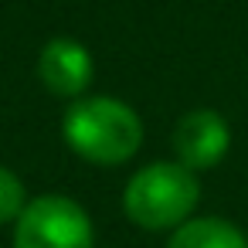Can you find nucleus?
I'll return each instance as SVG.
<instances>
[{"label":"nucleus","mask_w":248,"mask_h":248,"mask_svg":"<svg viewBox=\"0 0 248 248\" xmlns=\"http://www.w3.org/2000/svg\"><path fill=\"white\" fill-rule=\"evenodd\" d=\"M62 133H65V143L82 160L102 163V167L126 163L143 143L140 116L112 95H92V99L72 102L62 119Z\"/></svg>","instance_id":"1"},{"label":"nucleus","mask_w":248,"mask_h":248,"mask_svg":"<svg viewBox=\"0 0 248 248\" xmlns=\"http://www.w3.org/2000/svg\"><path fill=\"white\" fill-rule=\"evenodd\" d=\"M201 184L184 163H150L136 170L123 190V211L146 231H167L190 221Z\"/></svg>","instance_id":"2"},{"label":"nucleus","mask_w":248,"mask_h":248,"mask_svg":"<svg viewBox=\"0 0 248 248\" xmlns=\"http://www.w3.org/2000/svg\"><path fill=\"white\" fill-rule=\"evenodd\" d=\"M14 248H95V231L78 201L45 194L14 221Z\"/></svg>","instance_id":"3"},{"label":"nucleus","mask_w":248,"mask_h":248,"mask_svg":"<svg viewBox=\"0 0 248 248\" xmlns=\"http://www.w3.org/2000/svg\"><path fill=\"white\" fill-rule=\"evenodd\" d=\"M228 150H231V126L214 109H194L173 129V153L177 163H184L187 170H207L221 163Z\"/></svg>","instance_id":"4"},{"label":"nucleus","mask_w":248,"mask_h":248,"mask_svg":"<svg viewBox=\"0 0 248 248\" xmlns=\"http://www.w3.org/2000/svg\"><path fill=\"white\" fill-rule=\"evenodd\" d=\"M38 75H41V85L62 99H78L92 75H95V62L89 55V48L75 38H51L45 48H41V58H38Z\"/></svg>","instance_id":"5"},{"label":"nucleus","mask_w":248,"mask_h":248,"mask_svg":"<svg viewBox=\"0 0 248 248\" xmlns=\"http://www.w3.org/2000/svg\"><path fill=\"white\" fill-rule=\"evenodd\" d=\"M167 248H248V241L224 217H190L173 228Z\"/></svg>","instance_id":"6"},{"label":"nucleus","mask_w":248,"mask_h":248,"mask_svg":"<svg viewBox=\"0 0 248 248\" xmlns=\"http://www.w3.org/2000/svg\"><path fill=\"white\" fill-rule=\"evenodd\" d=\"M24 197H28V194H24L21 177H17L14 170H7V167H0V224L21 217V211L28 207Z\"/></svg>","instance_id":"7"}]
</instances>
